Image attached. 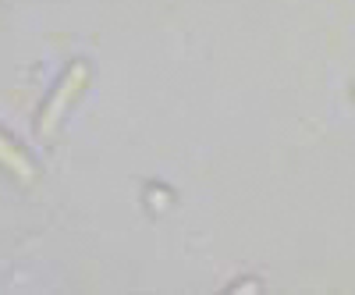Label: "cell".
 <instances>
[{
	"label": "cell",
	"instance_id": "obj_4",
	"mask_svg": "<svg viewBox=\"0 0 355 295\" xmlns=\"http://www.w3.org/2000/svg\"><path fill=\"white\" fill-rule=\"evenodd\" d=\"M352 96H355V85H352Z\"/></svg>",
	"mask_w": 355,
	"mask_h": 295
},
{
	"label": "cell",
	"instance_id": "obj_2",
	"mask_svg": "<svg viewBox=\"0 0 355 295\" xmlns=\"http://www.w3.org/2000/svg\"><path fill=\"white\" fill-rule=\"evenodd\" d=\"M0 171H8L18 185H33L36 174H40L36 171V160L28 157L8 132H0Z\"/></svg>",
	"mask_w": 355,
	"mask_h": 295
},
{
	"label": "cell",
	"instance_id": "obj_3",
	"mask_svg": "<svg viewBox=\"0 0 355 295\" xmlns=\"http://www.w3.org/2000/svg\"><path fill=\"white\" fill-rule=\"evenodd\" d=\"M231 292H259V281H239Z\"/></svg>",
	"mask_w": 355,
	"mask_h": 295
},
{
	"label": "cell",
	"instance_id": "obj_1",
	"mask_svg": "<svg viewBox=\"0 0 355 295\" xmlns=\"http://www.w3.org/2000/svg\"><path fill=\"white\" fill-rule=\"evenodd\" d=\"M85 85H89V65L85 61H71L64 68V75L57 78V85L50 90V96L43 100V107H40V117H36L40 139H50L57 128H61V121L68 117L71 103L85 93Z\"/></svg>",
	"mask_w": 355,
	"mask_h": 295
}]
</instances>
